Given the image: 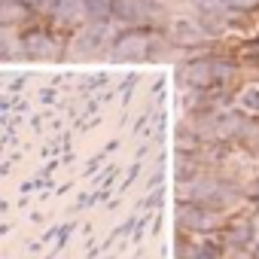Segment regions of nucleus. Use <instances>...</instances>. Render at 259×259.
Here are the masks:
<instances>
[{"instance_id": "nucleus-1", "label": "nucleus", "mask_w": 259, "mask_h": 259, "mask_svg": "<svg viewBox=\"0 0 259 259\" xmlns=\"http://www.w3.org/2000/svg\"><path fill=\"white\" fill-rule=\"evenodd\" d=\"M235 61H229V58H195V61H189L186 67H183V76H186V82L195 89V92H201V89H223V85H229L232 82V76H235Z\"/></svg>"}, {"instance_id": "nucleus-12", "label": "nucleus", "mask_w": 259, "mask_h": 259, "mask_svg": "<svg viewBox=\"0 0 259 259\" xmlns=\"http://www.w3.org/2000/svg\"><path fill=\"white\" fill-rule=\"evenodd\" d=\"M223 247H226L223 235H213V238H207V241L198 247L195 259H220V256H223Z\"/></svg>"}, {"instance_id": "nucleus-13", "label": "nucleus", "mask_w": 259, "mask_h": 259, "mask_svg": "<svg viewBox=\"0 0 259 259\" xmlns=\"http://www.w3.org/2000/svg\"><path fill=\"white\" fill-rule=\"evenodd\" d=\"M174 37H177V43H201L204 40V34H198L195 25H177Z\"/></svg>"}, {"instance_id": "nucleus-11", "label": "nucleus", "mask_w": 259, "mask_h": 259, "mask_svg": "<svg viewBox=\"0 0 259 259\" xmlns=\"http://www.w3.org/2000/svg\"><path fill=\"white\" fill-rule=\"evenodd\" d=\"M250 238H253V229H250L247 223H238V229H235V223H232V226H229V232L223 235V241H226V244H232L235 250H244Z\"/></svg>"}, {"instance_id": "nucleus-4", "label": "nucleus", "mask_w": 259, "mask_h": 259, "mask_svg": "<svg viewBox=\"0 0 259 259\" xmlns=\"http://www.w3.org/2000/svg\"><path fill=\"white\" fill-rule=\"evenodd\" d=\"M22 52L31 55V58H52L58 52V40L49 34V31H40V28H31L22 34Z\"/></svg>"}, {"instance_id": "nucleus-5", "label": "nucleus", "mask_w": 259, "mask_h": 259, "mask_svg": "<svg viewBox=\"0 0 259 259\" xmlns=\"http://www.w3.org/2000/svg\"><path fill=\"white\" fill-rule=\"evenodd\" d=\"M177 223L186 226V229L204 232V229H213V226H217V213H213L210 207L198 204V201H186V204L177 207Z\"/></svg>"}, {"instance_id": "nucleus-2", "label": "nucleus", "mask_w": 259, "mask_h": 259, "mask_svg": "<svg viewBox=\"0 0 259 259\" xmlns=\"http://www.w3.org/2000/svg\"><path fill=\"white\" fill-rule=\"evenodd\" d=\"M153 34L147 28H132V31H122L119 37H113V46H110V55L125 61V58H147L153 55Z\"/></svg>"}, {"instance_id": "nucleus-16", "label": "nucleus", "mask_w": 259, "mask_h": 259, "mask_svg": "<svg viewBox=\"0 0 259 259\" xmlns=\"http://www.w3.org/2000/svg\"><path fill=\"white\" fill-rule=\"evenodd\" d=\"M58 4H61V0H40V13H46V16H55Z\"/></svg>"}, {"instance_id": "nucleus-15", "label": "nucleus", "mask_w": 259, "mask_h": 259, "mask_svg": "<svg viewBox=\"0 0 259 259\" xmlns=\"http://www.w3.org/2000/svg\"><path fill=\"white\" fill-rule=\"evenodd\" d=\"M241 58H244L247 64H259V40H253V43H247V46L241 49Z\"/></svg>"}, {"instance_id": "nucleus-7", "label": "nucleus", "mask_w": 259, "mask_h": 259, "mask_svg": "<svg viewBox=\"0 0 259 259\" xmlns=\"http://www.w3.org/2000/svg\"><path fill=\"white\" fill-rule=\"evenodd\" d=\"M85 19V0H61L55 10V22L61 28H76Z\"/></svg>"}, {"instance_id": "nucleus-9", "label": "nucleus", "mask_w": 259, "mask_h": 259, "mask_svg": "<svg viewBox=\"0 0 259 259\" xmlns=\"http://www.w3.org/2000/svg\"><path fill=\"white\" fill-rule=\"evenodd\" d=\"M104 37H107V22H92V28L79 37V49L82 52H95L104 43Z\"/></svg>"}, {"instance_id": "nucleus-17", "label": "nucleus", "mask_w": 259, "mask_h": 259, "mask_svg": "<svg viewBox=\"0 0 259 259\" xmlns=\"http://www.w3.org/2000/svg\"><path fill=\"white\" fill-rule=\"evenodd\" d=\"M25 7H31V10H40V0H22Z\"/></svg>"}, {"instance_id": "nucleus-10", "label": "nucleus", "mask_w": 259, "mask_h": 259, "mask_svg": "<svg viewBox=\"0 0 259 259\" xmlns=\"http://www.w3.org/2000/svg\"><path fill=\"white\" fill-rule=\"evenodd\" d=\"M85 19L89 22H110L113 19V0H85Z\"/></svg>"}, {"instance_id": "nucleus-6", "label": "nucleus", "mask_w": 259, "mask_h": 259, "mask_svg": "<svg viewBox=\"0 0 259 259\" xmlns=\"http://www.w3.org/2000/svg\"><path fill=\"white\" fill-rule=\"evenodd\" d=\"M189 195H192V201H213V204H226L232 195H235V189L232 186H226V183H220V180H204V183H195L192 189H189Z\"/></svg>"}, {"instance_id": "nucleus-14", "label": "nucleus", "mask_w": 259, "mask_h": 259, "mask_svg": "<svg viewBox=\"0 0 259 259\" xmlns=\"http://www.w3.org/2000/svg\"><path fill=\"white\" fill-rule=\"evenodd\" d=\"M241 104H244V110H250V113L259 116V85H250V89L241 95Z\"/></svg>"}, {"instance_id": "nucleus-3", "label": "nucleus", "mask_w": 259, "mask_h": 259, "mask_svg": "<svg viewBox=\"0 0 259 259\" xmlns=\"http://www.w3.org/2000/svg\"><path fill=\"white\" fill-rule=\"evenodd\" d=\"M156 16H162V4L156 0H113V19L125 25L147 28Z\"/></svg>"}, {"instance_id": "nucleus-8", "label": "nucleus", "mask_w": 259, "mask_h": 259, "mask_svg": "<svg viewBox=\"0 0 259 259\" xmlns=\"http://www.w3.org/2000/svg\"><path fill=\"white\" fill-rule=\"evenodd\" d=\"M31 19V7H25L22 0H0V28L22 25Z\"/></svg>"}]
</instances>
